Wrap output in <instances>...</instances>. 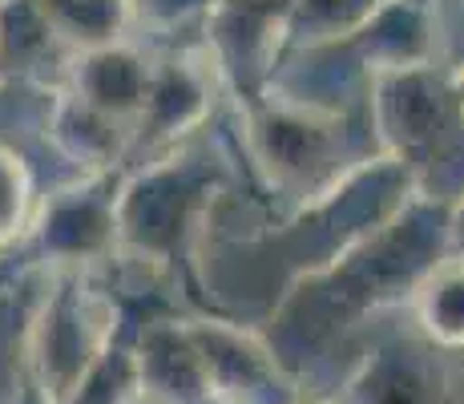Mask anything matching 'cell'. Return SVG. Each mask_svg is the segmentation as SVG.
Returning <instances> with one entry per match:
<instances>
[{
  "label": "cell",
  "mask_w": 464,
  "mask_h": 404,
  "mask_svg": "<svg viewBox=\"0 0 464 404\" xmlns=\"http://www.w3.org/2000/svg\"><path fill=\"white\" fill-rule=\"evenodd\" d=\"M424 328L444 344H464V271L440 275L424 291Z\"/></svg>",
  "instance_id": "obj_1"
}]
</instances>
